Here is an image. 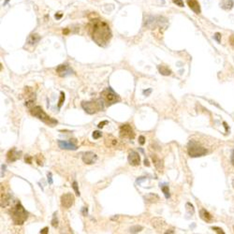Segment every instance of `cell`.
Listing matches in <instances>:
<instances>
[{"mask_svg":"<svg viewBox=\"0 0 234 234\" xmlns=\"http://www.w3.org/2000/svg\"><path fill=\"white\" fill-rule=\"evenodd\" d=\"M119 132H120L121 138L128 139V140H133V139L135 138V133H134L133 129H132V127L127 124L122 125L119 128Z\"/></svg>","mask_w":234,"mask_h":234,"instance_id":"obj_7","label":"cell"},{"mask_svg":"<svg viewBox=\"0 0 234 234\" xmlns=\"http://www.w3.org/2000/svg\"><path fill=\"white\" fill-rule=\"evenodd\" d=\"M139 143L141 145H143L145 143V138L144 136H140L139 137Z\"/></svg>","mask_w":234,"mask_h":234,"instance_id":"obj_33","label":"cell"},{"mask_svg":"<svg viewBox=\"0 0 234 234\" xmlns=\"http://www.w3.org/2000/svg\"><path fill=\"white\" fill-rule=\"evenodd\" d=\"M107 124H108V121H102L97 125V127H98V128H102L104 127V125H107Z\"/></svg>","mask_w":234,"mask_h":234,"instance_id":"obj_36","label":"cell"},{"mask_svg":"<svg viewBox=\"0 0 234 234\" xmlns=\"http://www.w3.org/2000/svg\"><path fill=\"white\" fill-rule=\"evenodd\" d=\"M187 4L189 6V8L195 13H197V14L201 13V6H199V3L198 2V0H187Z\"/></svg>","mask_w":234,"mask_h":234,"instance_id":"obj_15","label":"cell"},{"mask_svg":"<svg viewBox=\"0 0 234 234\" xmlns=\"http://www.w3.org/2000/svg\"><path fill=\"white\" fill-rule=\"evenodd\" d=\"M21 152H18L15 148H12L11 150H9L7 154V161L8 162H14L17 159H19L21 157Z\"/></svg>","mask_w":234,"mask_h":234,"instance_id":"obj_12","label":"cell"},{"mask_svg":"<svg viewBox=\"0 0 234 234\" xmlns=\"http://www.w3.org/2000/svg\"><path fill=\"white\" fill-rule=\"evenodd\" d=\"M56 72L60 77H67L70 75V74H72L73 71L67 65H59L56 67Z\"/></svg>","mask_w":234,"mask_h":234,"instance_id":"obj_11","label":"cell"},{"mask_svg":"<svg viewBox=\"0 0 234 234\" xmlns=\"http://www.w3.org/2000/svg\"><path fill=\"white\" fill-rule=\"evenodd\" d=\"M63 33L65 34V35H67V34H69V30H67V29H65V30H63Z\"/></svg>","mask_w":234,"mask_h":234,"instance_id":"obj_43","label":"cell"},{"mask_svg":"<svg viewBox=\"0 0 234 234\" xmlns=\"http://www.w3.org/2000/svg\"><path fill=\"white\" fill-rule=\"evenodd\" d=\"M89 33L91 38L99 46H105L110 41L111 33L110 26L100 20H92L89 23Z\"/></svg>","mask_w":234,"mask_h":234,"instance_id":"obj_1","label":"cell"},{"mask_svg":"<svg viewBox=\"0 0 234 234\" xmlns=\"http://www.w3.org/2000/svg\"><path fill=\"white\" fill-rule=\"evenodd\" d=\"M212 229H213V230H215V231L216 233H219V234H224V233H225V232H224V230H223L222 229L218 228V227H213Z\"/></svg>","mask_w":234,"mask_h":234,"instance_id":"obj_30","label":"cell"},{"mask_svg":"<svg viewBox=\"0 0 234 234\" xmlns=\"http://www.w3.org/2000/svg\"><path fill=\"white\" fill-rule=\"evenodd\" d=\"M30 113H31L33 116H35L36 118H38L39 120L42 121L43 123H45L49 125H56L58 122L56 120L53 119L52 117H50L49 115H47L45 111H43V109L40 106H34L30 109Z\"/></svg>","mask_w":234,"mask_h":234,"instance_id":"obj_3","label":"cell"},{"mask_svg":"<svg viewBox=\"0 0 234 234\" xmlns=\"http://www.w3.org/2000/svg\"><path fill=\"white\" fill-rule=\"evenodd\" d=\"M39 39H40V37L38 34H31L27 39V43L29 45H36V44L39 41Z\"/></svg>","mask_w":234,"mask_h":234,"instance_id":"obj_17","label":"cell"},{"mask_svg":"<svg viewBox=\"0 0 234 234\" xmlns=\"http://www.w3.org/2000/svg\"><path fill=\"white\" fill-rule=\"evenodd\" d=\"M232 183H233V187H234V180H233V181H232Z\"/></svg>","mask_w":234,"mask_h":234,"instance_id":"obj_45","label":"cell"},{"mask_svg":"<svg viewBox=\"0 0 234 234\" xmlns=\"http://www.w3.org/2000/svg\"><path fill=\"white\" fill-rule=\"evenodd\" d=\"M64 101H65V94L64 92H60V98H59V101H58V108L60 109L61 106L63 105Z\"/></svg>","mask_w":234,"mask_h":234,"instance_id":"obj_25","label":"cell"},{"mask_svg":"<svg viewBox=\"0 0 234 234\" xmlns=\"http://www.w3.org/2000/svg\"><path fill=\"white\" fill-rule=\"evenodd\" d=\"M233 229H234V228H233Z\"/></svg>","mask_w":234,"mask_h":234,"instance_id":"obj_46","label":"cell"},{"mask_svg":"<svg viewBox=\"0 0 234 234\" xmlns=\"http://www.w3.org/2000/svg\"><path fill=\"white\" fill-rule=\"evenodd\" d=\"M72 187L74 189V191H75L76 196H80V191H79V188H78V184L76 181H74L72 183Z\"/></svg>","mask_w":234,"mask_h":234,"instance_id":"obj_27","label":"cell"},{"mask_svg":"<svg viewBox=\"0 0 234 234\" xmlns=\"http://www.w3.org/2000/svg\"><path fill=\"white\" fill-rule=\"evenodd\" d=\"M199 216L206 223H210L213 221V216L208 211H206L205 209H201L199 210Z\"/></svg>","mask_w":234,"mask_h":234,"instance_id":"obj_16","label":"cell"},{"mask_svg":"<svg viewBox=\"0 0 234 234\" xmlns=\"http://www.w3.org/2000/svg\"><path fill=\"white\" fill-rule=\"evenodd\" d=\"M49 232V229L48 228H44L43 229L40 230V233H42V234H47Z\"/></svg>","mask_w":234,"mask_h":234,"instance_id":"obj_38","label":"cell"},{"mask_svg":"<svg viewBox=\"0 0 234 234\" xmlns=\"http://www.w3.org/2000/svg\"><path fill=\"white\" fill-rule=\"evenodd\" d=\"M82 108L89 114L97 113L103 110V102L101 100H93L82 103Z\"/></svg>","mask_w":234,"mask_h":234,"instance_id":"obj_4","label":"cell"},{"mask_svg":"<svg viewBox=\"0 0 234 234\" xmlns=\"http://www.w3.org/2000/svg\"><path fill=\"white\" fill-rule=\"evenodd\" d=\"M143 93H144V94H149V93H151V89H148L147 92H146V91H143Z\"/></svg>","mask_w":234,"mask_h":234,"instance_id":"obj_44","label":"cell"},{"mask_svg":"<svg viewBox=\"0 0 234 234\" xmlns=\"http://www.w3.org/2000/svg\"><path fill=\"white\" fill-rule=\"evenodd\" d=\"M47 177H48V182H49V184L50 185H53V178H52V173H48L47 174Z\"/></svg>","mask_w":234,"mask_h":234,"instance_id":"obj_35","label":"cell"},{"mask_svg":"<svg viewBox=\"0 0 234 234\" xmlns=\"http://www.w3.org/2000/svg\"><path fill=\"white\" fill-rule=\"evenodd\" d=\"M128 163L131 166H139L141 163V157L136 151L132 150L128 154Z\"/></svg>","mask_w":234,"mask_h":234,"instance_id":"obj_9","label":"cell"},{"mask_svg":"<svg viewBox=\"0 0 234 234\" xmlns=\"http://www.w3.org/2000/svg\"><path fill=\"white\" fill-rule=\"evenodd\" d=\"M187 153L189 155V157H202L207 154V150L205 148H203L202 146H201L199 144H198L195 141H190L188 144L187 147Z\"/></svg>","mask_w":234,"mask_h":234,"instance_id":"obj_5","label":"cell"},{"mask_svg":"<svg viewBox=\"0 0 234 234\" xmlns=\"http://www.w3.org/2000/svg\"><path fill=\"white\" fill-rule=\"evenodd\" d=\"M11 219L13 223H14V225L16 226L23 225L28 217L27 212L25 211V209L23 208V205L20 202H16L15 205L11 208Z\"/></svg>","mask_w":234,"mask_h":234,"instance_id":"obj_2","label":"cell"},{"mask_svg":"<svg viewBox=\"0 0 234 234\" xmlns=\"http://www.w3.org/2000/svg\"><path fill=\"white\" fill-rule=\"evenodd\" d=\"M220 6L224 9H231L234 6V2L232 0H221Z\"/></svg>","mask_w":234,"mask_h":234,"instance_id":"obj_18","label":"cell"},{"mask_svg":"<svg viewBox=\"0 0 234 234\" xmlns=\"http://www.w3.org/2000/svg\"><path fill=\"white\" fill-rule=\"evenodd\" d=\"M58 145L61 149H66V150H76V144L72 143L71 141H58Z\"/></svg>","mask_w":234,"mask_h":234,"instance_id":"obj_13","label":"cell"},{"mask_svg":"<svg viewBox=\"0 0 234 234\" xmlns=\"http://www.w3.org/2000/svg\"><path fill=\"white\" fill-rule=\"evenodd\" d=\"M231 163L234 166V150L232 151V154H231Z\"/></svg>","mask_w":234,"mask_h":234,"instance_id":"obj_39","label":"cell"},{"mask_svg":"<svg viewBox=\"0 0 234 234\" xmlns=\"http://www.w3.org/2000/svg\"><path fill=\"white\" fill-rule=\"evenodd\" d=\"M9 199H11V198H9V195H7L6 193H3V192L1 193V207L2 208H4V207H6L9 204Z\"/></svg>","mask_w":234,"mask_h":234,"instance_id":"obj_21","label":"cell"},{"mask_svg":"<svg viewBox=\"0 0 234 234\" xmlns=\"http://www.w3.org/2000/svg\"><path fill=\"white\" fill-rule=\"evenodd\" d=\"M144 199H146L148 202H151V203L159 201V197L155 194H153V193H150V194H148L147 196H145Z\"/></svg>","mask_w":234,"mask_h":234,"instance_id":"obj_20","label":"cell"},{"mask_svg":"<svg viewBox=\"0 0 234 234\" xmlns=\"http://www.w3.org/2000/svg\"><path fill=\"white\" fill-rule=\"evenodd\" d=\"M52 226L53 228H57V226H58V220L56 218V213H53V220H52Z\"/></svg>","mask_w":234,"mask_h":234,"instance_id":"obj_26","label":"cell"},{"mask_svg":"<svg viewBox=\"0 0 234 234\" xmlns=\"http://www.w3.org/2000/svg\"><path fill=\"white\" fill-rule=\"evenodd\" d=\"M172 2L176 4V6L179 7H184V1L183 0H172Z\"/></svg>","mask_w":234,"mask_h":234,"instance_id":"obj_31","label":"cell"},{"mask_svg":"<svg viewBox=\"0 0 234 234\" xmlns=\"http://www.w3.org/2000/svg\"><path fill=\"white\" fill-rule=\"evenodd\" d=\"M161 190H162V192L164 193V195H165V197H166V199H169V197H171V195H169V186H167V185H162V186H161Z\"/></svg>","mask_w":234,"mask_h":234,"instance_id":"obj_23","label":"cell"},{"mask_svg":"<svg viewBox=\"0 0 234 234\" xmlns=\"http://www.w3.org/2000/svg\"><path fill=\"white\" fill-rule=\"evenodd\" d=\"M144 165L147 166V167H149V166H150V163H149V161L147 160V159H145V160H144Z\"/></svg>","mask_w":234,"mask_h":234,"instance_id":"obj_42","label":"cell"},{"mask_svg":"<svg viewBox=\"0 0 234 234\" xmlns=\"http://www.w3.org/2000/svg\"><path fill=\"white\" fill-rule=\"evenodd\" d=\"M142 227L141 226H134V227H131V228L129 229V232L131 233H138V232H140L142 230Z\"/></svg>","mask_w":234,"mask_h":234,"instance_id":"obj_22","label":"cell"},{"mask_svg":"<svg viewBox=\"0 0 234 234\" xmlns=\"http://www.w3.org/2000/svg\"><path fill=\"white\" fill-rule=\"evenodd\" d=\"M61 17H62V13H59V14H55V19H60Z\"/></svg>","mask_w":234,"mask_h":234,"instance_id":"obj_41","label":"cell"},{"mask_svg":"<svg viewBox=\"0 0 234 234\" xmlns=\"http://www.w3.org/2000/svg\"><path fill=\"white\" fill-rule=\"evenodd\" d=\"M101 96H102L105 102H106L108 105H113L120 100L119 96H118L116 93H114V91L111 89V87H109L106 90H104L103 92L101 93Z\"/></svg>","mask_w":234,"mask_h":234,"instance_id":"obj_6","label":"cell"},{"mask_svg":"<svg viewBox=\"0 0 234 234\" xmlns=\"http://www.w3.org/2000/svg\"><path fill=\"white\" fill-rule=\"evenodd\" d=\"M213 39H215L217 42H220V41H221V34H220V33H215V36H213Z\"/></svg>","mask_w":234,"mask_h":234,"instance_id":"obj_32","label":"cell"},{"mask_svg":"<svg viewBox=\"0 0 234 234\" xmlns=\"http://www.w3.org/2000/svg\"><path fill=\"white\" fill-rule=\"evenodd\" d=\"M101 136H102V133H101L100 131L96 130L93 132V138L95 139V140H97V139H99Z\"/></svg>","mask_w":234,"mask_h":234,"instance_id":"obj_29","label":"cell"},{"mask_svg":"<svg viewBox=\"0 0 234 234\" xmlns=\"http://www.w3.org/2000/svg\"><path fill=\"white\" fill-rule=\"evenodd\" d=\"M25 160L26 163H28V164H31L32 163V157H29V155H26L25 158Z\"/></svg>","mask_w":234,"mask_h":234,"instance_id":"obj_34","label":"cell"},{"mask_svg":"<svg viewBox=\"0 0 234 234\" xmlns=\"http://www.w3.org/2000/svg\"><path fill=\"white\" fill-rule=\"evenodd\" d=\"M151 157H152L153 163H154L155 169H157L159 172L163 171V161H162L157 155H152Z\"/></svg>","mask_w":234,"mask_h":234,"instance_id":"obj_14","label":"cell"},{"mask_svg":"<svg viewBox=\"0 0 234 234\" xmlns=\"http://www.w3.org/2000/svg\"><path fill=\"white\" fill-rule=\"evenodd\" d=\"M229 42H230V45H231L233 48H234V36L231 35L230 36V38H229Z\"/></svg>","mask_w":234,"mask_h":234,"instance_id":"obj_37","label":"cell"},{"mask_svg":"<svg viewBox=\"0 0 234 234\" xmlns=\"http://www.w3.org/2000/svg\"><path fill=\"white\" fill-rule=\"evenodd\" d=\"M186 210H187V212L190 213V215H194V213H195V210H194V206H193L190 202H187L186 203Z\"/></svg>","mask_w":234,"mask_h":234,"instance_id":"obj_24","label":"cell"},{"mask_svg":"<svg viewBox=\"0 0 234 234\" xmlns=\"http://www.w3.org/2000/svg\"><path fill=\"white\" fill-rule=\"evenodd\" d=\"M74 201H75V199L71 193H66V194L61 196V205L66 209L70 208L74 204Z\"/></svg>","mask_w":234,"mask_h":234,"instance_id":"obj_8","label":"cell"},{"mask_svg":"<svg viewBox=\"0 0 234 234\" xmlns=\"http://www.w3.org/2000/svg\"><path fill=\"white\" fill-rule=\"evenodd\" d=\"M36 161L39 166L43 165V158H42V155H38L36 157Z\"/></svg>","mask_w":234,"mask_h":234,"instance_id":"obj_28","label":"cell"},{"mask_svg":"<svg viewBox=\"0 0 234 234\" xmlns=\"http://www.w3.org/2000/svg\"><path fill=\"white\" fill-rule=\"evenodd\" d=\"M157 69L159 71V73L161 74V75H164V76H169V75H171V70L169 69L168 67H166V66H158L157 67Z\"/></svg>","mask_w":234,"mask_h":234,"instance_id":"obj_19","label":"cell"},{"mask_svg":"<svg viewBox=\"0 0 234 234\" xmlns=\"http://www.w3.org/2000/svg\"><path fill=\"white\" fill-rule=\"evenodd\" d=\"M83 215H87V208H86V207H83Z\"/></svg>","mask_w":234,"mask_h":234,"instance_id":"obj_40","label":"cell"},{"mask_svg":"<svg viewBox=\"0 0 234 234\" xmlns=\"http://www.w3.org/2000/svg\"><path fill=\"white\" fill-rule=\"evenodd\" d=\"M97 155L93 152H86L84 153L83 155V163H85L87 165H92L95 162L97 161Z\"/></svg>","mask_w":234,"mask_h":234,"instance_id":"obj_10","label":"cell"}]
</instances>
